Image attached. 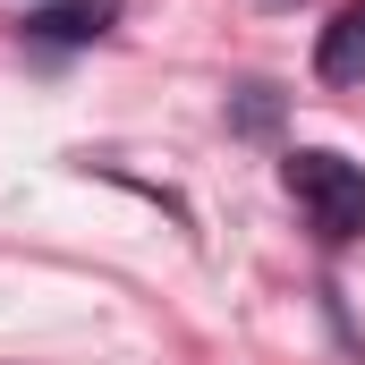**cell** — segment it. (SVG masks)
<instances>
[{"instance_id":"obj_2","label":"cell","mask_w":365,"mask_h":365,"mask_svg":"<svg viewBox=\"0 0 365 365\" xmlns=\"http://www.w3.org/2000/svg\"><path fill=\"white\" fill-rule=\"evenodd\" d=\"M314 77H323V86H365V0H349V9L314 34Z\"/></svg>"},{"instance_id":"obj_3","label":"cell","mask_w":365,"mask_h":365,"mask_svg":"<svg viewBox=\"0 0 365 365\" xmlns=\"http://www.w3.org/2000/svg\"><path fill=\"white\" fill-rule=\"evenodd\" d=\"M110 17H119V0H51V9L34 17V34H51V43H93Z\"/></svg>"},{"instance_id":"obj_1","label":"cell","mask_w":365,"mask_h":365,"mask_svg":"<svg viewBox=\"0 0 365 365\" xmlns=\"http://www.w3.org/2000/svg\"><path fill=\"white\" fill-rule=\"evenodd\" d=\"M280 179H289V195H297V212H306V230L314 238H357L365 230V170L349 162V153H323V145H306V153H289L280 162Z\"/></svg>"}]
</instances>
